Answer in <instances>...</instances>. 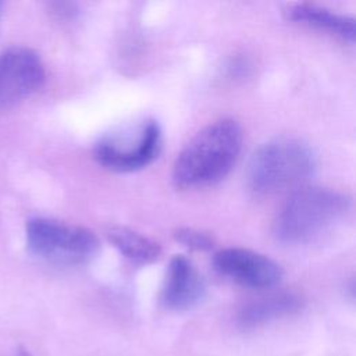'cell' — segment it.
Instances as JSON below:
<instances>
[{"mask_svg":"<svg viewBox=\"0 0 356 356\" xmlns=\"http://www.w3.org/2000/svg\"><path fill=\"white\" fill-rule=\"evenodd\" d=\"M242 147V128L232 118L217 120L199 131L172 164V182L181 189L204 188L224 179Z\"/></svg>","mask_w":356,"mask_h":356,"instance_id":"1","label":"cell"},{"mask_svg":"<svg viewBox=\"0 0 356 356\" xmlns=\"http://www.w3.org/2000/svg\"><path fill=\"white\" fill-rule=\"evenodd\" d=\"M350 209V199L327 188H302L278 210L273 231L284 243H305L338 222Z\"/></svg>","mask_w":356,"mask_h":356,"instance_id":"2","label":"cell"},{"mask_svg":"<svg viewBox=\"0 0 356 356\" xmlns=\"http://www.w3.org/2000/svg\"><path fill=\"white\" fill-rule=\"evenodd\" d=\"M316 160L307 143L282 136L261 145L250 157L248 184L256 193L274 195L292 189L306 181Z\"/></svg>","mask_w":356,"mask_h":356,"instance_id":"3","label":"cell"},{"mask_svg":"<svg viewBox=\"0 0 356 356\" xmlns=\"http://www.w3.org/2000/svg\"><path fill=\"white\" fill-rule=\"evenodd\" d=\"M25 234L31 253L53 264H81L99 250V239L93 231L53 218L29 220Z\"/></svg>","mask_w":356,"mask_h":356,"instance_id":"4","label":"cell"},{"mask_svg":"<svg viewBox=\"0 0 356 356\" xmlns=\"http://www.w3.org/2000/svg\"><path fill=\"white\" fill-rule=\"evenodd\" d=\"M161 147V131L154 120H146L135 128L106 135L93 146L95 160L117 172H131L150 164Z\"/></svg>","mask_w":356,"mask_h":356,"instance_id":"5","label":"cell"},{"mask_svg":"<svg viewBox=\"0 0 356 356\" xmlns=\"http://www.w3.org/2000/svg\"><path fill=\"white\" fill-rule=\"evenodd\" d=\"M46 70L39 54L24 46L0 53V110L10 108L39 90Z\"/></svg>","mask_w":356,"mask_h":356,"instance_id":"6","label":"cell"},{"mask_svg":"<svg viewBox=\"0 0 356 356\" xmlns=\"http://www.w3.org/2000/svg\"><path fill=\"white\" fill-rule=\"evenodd\" d=\"M216 271L248 288H271L282 278V267L268 256L243 248H225L214 254Z\"/></svg>","mask_w":356,"mask_h":356,"instance_id":"7","label":"cell"},{"mask_svg":"<svg viewBox=\"0 0 356 356\" xmlns=\"http://www.w3.org/2000/svg\"><path fill=\"white\" fill-rule=\"evenodd\" d=\"M206 295L204 281L193 263L182 256L175 254L165 270L161 288V302L171 310H189L197 306Z\"/></svg>","mask_w":356,"mask_h":356,"instance_id":"8","label":"cell"},{"mask_svg":"<svg viewBox=\"0 0 356 356\" xmlns=\"http://www.w3.org/2000/svg\"><path fill=\"white\" fill-rule=\"evenodd\" d=\"M284 15L289 21L302 22L318 29H325L349 42L355 40V18L335 13L318 4L289 3L284 7Z\"/></svg>","mask_w":356,"mask_h":356,"instance_id":"9","label":"cell"},{"mask_svg":"<svg viewBox=\"0 0 356 356\" xmlns=\"http://www.w3.org/2000/svg\"><path fill=\"white\" fill-rule=\"evenodd\" d=\"M302 307V299L293 292H280L260 298L243 306L238 321L243 327H256L278 317L295 313Z\"/></svg>","mask_w":356,"mask_h":356,"instance_id":"10","label":"cell"},{"mask_svg":"<svg viewBox=\"0 0 356 356\" xmlns=\"http://www.w3.org/2000/svg\"><path fill=\"white\" fill-rule=\"evenodd\" d=\"M106 236L122 256L132 260L134 263H152L157 260L161 253L157 242L127 227H110L106 231Z\"/></svg>","mask_w":356,"mask_h":356,"instance_id":"11","label":"cell"},{"mask_svg":"<svg viewBox=\"0 0 356 356\" xmlns=\"http://www.w3.org/2000/svg\"><path fill=\"white\" fill-rule=\"evenodd\" d=\"M172 235L177 242L186 246L188 249L197 250V252L210 250L214 245L213 238L207 232H203L195 228H188V227L177 228Z\"/></svg>","mask_w":356,"mask_h":356,"instance_id":"12","label":"cell"},{"mask_svg":"<svg viewBox=\"0 0 356 356\" xmlns=\"http://www.w3.org/2000/svg\"><path fill=\"white\" fill-rule=\"evenodd\" d=\"M8 356H32L31 353H29V350H26L25 348H22V346H18L11 355H8Z\"/></svg>","mask_w":356,"mask_h":356,"instance_id":"13","label":"cell"},{"mask_svg":"<svg viewBox=\"0 0 356 356\" xmlns=\"http://www.w3.org/2000/svg\"><path fill=\"white\" fill-rule=\"evenodd\" d=\"M1 15H3V3H0V21H1Z\"/></svg>","mask_w":356,"mask_h":356,"instance_id":"14","label":"cell"}]
</instances>
